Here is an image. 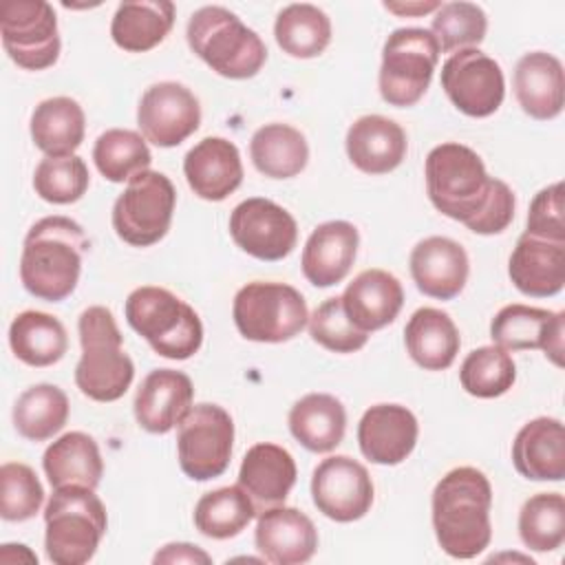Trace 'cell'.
Wrapping results in <instances>:
<instances>
[{"mask_svg":"<svg viewBox=\"0 0 565 565\" xmlns=\"http://www.w3.org/2000/svg\"><path fill=\"white\" fill-rule=\"evenodd\" d=\"M230 236L245 254L258 260H282L298 243V225L282 205L252 196L232 210Z\"/></svg>","mask_w":565,"mask_h":565,"instance_id":"5bb4252c","label":"cell"},{"mask_svg":"<svg viewBox=\"0 0 565 565\" xmlns=\"http://www.w3.org/2000/svg\"><path fill=\"white\" fill-rule=\"evenodd\" d=\"M298 477L296 461L289 450L278 444H254L238 470V486L249 494L256 510L282 505Z\"/></svg>","mask_w":565,"mask_h":565,"instance_id":"4316f807","label":"cell"},{"mask_svg":"<svg viewBox=\"0 0 565 565\" xmlns=\"http://www.w3.org/2000/svg\"><path fill=\"white\" fill-rule=\"evenodd\" d=\"M254 543L263 558L274 565H300L316 554L318 530L298 508L274 505L258 514Z\"/></svg>","mask_w":565,"mask_h":565,"instance_id":"ac0fdd59","label":"cell"},{"mask_svg":"<svg viewBox=\"0 0 565 565\" xmlns=\"http://www.w3.org/2000/svg\"><path fill=\"white\" fill-rule=\"evenodd\" d=\"M360 245L358 227L349 221L320 223L302 247V274L316 287H331L347 278Z\"/></svg>","mask_w":565,"mask_h":565,"instance_id":"cb8c5ba5","label":"cell"},{"mask_svg":"<svg viewBox=\"0 0 565 565\" xmlns=\"http://www.w3.org/2000/svg\"><path fill=\"white\" fill-rule=\"evenodd\" d=\"M0 516L11 523L33 519L44 501V488L31 466L7 461L0 468Z\"/></svg>","mask_w":565,"mask_h":565,"instance_id":"f6af8a7d","label":"cell"},{"mask_svg":"<svg viewBox=\"0 0 565 565\" xmlns=\"http://www.w3.org/2000/svg\"><path fill=\"white\" fill-rule=\"evenodd\" d=\"M512 84L521 110L532 119L547 121L563 113L565 75L561 60L552 53H525L514 66Z\"/></svg>","mask_w":565,"mask_h":565,"instance_id":"d4e9b609","label":"cell"},{"mask_svg":"<svg viewBox=\"0 0 565 565\" xmlns=\"http://www.w3.org/2000/svg\"><path fill=\"white\" fill-rule=\"evenodd\" d=\"M404 344L413 362L424 371H446L459 353L461 338L446 311L422 307L404 327Z\"/></svg>","mask_w":565,"mask_h":565,"instance_id":"f546056e","label":"cell"},{"mask_svg":"<svg viewBox=\"0 0 565 565\" xmlns=\"http://www.w3.org/2000/svg\"><path fill=\"white\" fill-rule=\"evenodd\" d=\"M177 190L172 181L157 170H143L132 177L113 205V230L132 247L159 243L172 223Z\"/></svg>","mask_w":565,"mask_h":565,"instance_id":"30bf717a","label":"cell"},{"mask_svg":"<svg viewBox=\"0 0 565 565\" xmlns=\"http://www.w3.org/2000/svg\"><path fill=\"white\" fill-rule=\"evenodd\" d=\"M519 536L534 552H554L565 541V499L561 492H539L519 512Z\"/></svg>","mask_w":565,"mask_h":565,"instance_id":"b9f144b4","label":"cell"},{"mask_svg":"<svg viewBox=\"0 0 565 565\" xmlns=\"http://www.w3.org/2000/svg\"><path fill=\"white\" fill-rule=\"evenodd\" d=\"M294 439L311 452H331L344 439L347 411L329 393H309L300 397L287 417Z\"/></svg>","mask_w":565,"mask_h":565,"instance_id":"1f68e13d","label":"cell"},{"mask_svg":"<svg viewBox=\"0 0 565 565\" xmlns=\"http://www.w3.org/2000/svg\"><path fill=\"white\" fill-rule=\"evenodd\" d=\"M124 313L128 324L168 360H188L203 344L199 313L170 289L143 285L128 294Z\"/></svg>","mask_w":565,"mask_h":565,"instance_id":"52a82bcc","label":"cell"},{"mask_svg":"<svg viewBox=\"0 0 565 565\" xmlns=\"http://www.w3.org/2000/svg\"><path fill=\"white\" fill-rule=\"evenodd\" d=\"M311 499L318 512L338 523L362 519L373 505L369 470L349 455L322 459L311 475Z\"/></svg>","mask_w":565,"mask_h":565,"instance_id":"9a60e30c","label":"cell"},{"mask_svg":"<svg viewBox=\"0 0 565 565\" xmlns=\"http://www.w3.org/2000/svg\"><path fill=\"white\" fill-rule=\"evenodd\" d=\"M514 380L516 364L512 355L497 344L470 351L459 369L461 388L481 399L501 397L512 388Z\"/></svg>","mask_w":565,"mask_h":565,"instance_id":"60d3db41","label":"cell"},{"mask_svg":"<svg viewBox=\"0 0 565 565\" xmlns=\"http://www.w3.org/2000/svg\"><path fill=\"white\" fill-rule=\"evenodd\" d=\"M411 276L424 296L452 300L466 287L470 263L466 249L446 236H428L411 252Z\"/></svg>","mask_w":565,"mask_h":565,"instance_id":"44dd1931","label":"cell"},{"mask_svg":"<svg viewBox=\"0 0 565 565\" xmlns=\"http://www.w3.org/2000/svg\"><path fill=\"white\" fill-rule=\"evenodd\" d=\"M238 333L252 342H287L309 322L302 294L285 282L254 280L243 285L232 302Z\"/></svg>","mask_w":565,"mask_h":565,"instance_id":"ba28073f","label":"cell"},{"mask_svg":"<svg viewBox=\"0 0 565 565\" xmlns=\"http://www.w3.org/2000/svg\"><path fill=\"white\" fill-rule=\"evenodd\" d=\"M234 422L218 404H194L177 430V455L185 477L210 481L221 477L232 459Z\"/></svg>","mask_w":565,"mask_h":565,"instance_id":"8fae6325","label":"cell"},{"mask_svg":"<svg viewBox=\"0 0 565 565\" xmlns=\"http://www.w3.org/2000/svg\"><path fill=\"white\" fill-rule=\"evenodd\" d=\"M183 174L196 196L223 201L243 183L241 152L225 137H205L188 150Z\"/></svg>","mask_w":565,"mask_h":565,"instance_id":"7402d4cb","label":"cell"},{"mask_svg":"<svg viewBox=\"0 0 565 565\" xmlns=\"http://www.w3.org/2000/svg\"><path fill=\"white\" fill-rule=\"evenodd\" d=\"M185 38L192 53L227 79H249L267 62L260 35L225 7L196 9L188 20Z\"/></svg>","mask_w":565,"mask_h":565,"instance_id":"5b68a950","label":"cell"},{"mask_svg":"<svg viewBox=\"0 0 565 565\" xmlns=\"http://www.w3.org/2000/svg\"><path fill=\"white\" fill-rule=\"evenodd\" d=\"M430 508L437 543L448 556L475 558L490 545L492 486L481 470L459 466L446 472L433 490Z\"/></svg>","mask_w":565,"mask_h":565,"instance_id":"6da1fadb","label":"cell"},{"mask_svg":"<svg viewBox=\"0 0 565 565\" xmlns=\"http://www.w3.org/2000/svg\"><path fill=\"white\" fill-rule=\"evenodd\" d=\"M152 563H212V558H210V554L207 552H203L199 545H192V543H168V545H163L157 554H154V558H152Z\"/></svg>","mask_w":565,"mask_h":565,"instance_id":"c3c4849f","label":"cell"},{"mask_svg":"<svg viewBox=\"0 0 565 565\" xmlns=\"http://www.w3.org/2000/svg\"><path fill=\"white\" fill-rule=\"evenodd\" d=\"M439 44L428 29H395L382 49L380 95L388 106H415L430 86L439 62Z\"/></svg>","mask_w":565,"mask_h":565,"instance_id":"9c48e42d","label":"cell"},{"mask_svg":"<svg viewBox=\"0 0 565 565\" xmlns=\"http://www.w3.org/2000/svg\"><path fill=\"white\" fill-rule=\"evenodd\" d=\"M508 276L525 296H556L565 285V243L543 241L523 232L510 254Z\"/></svg>","mask_w":565,"mask_h":565,"instance_id":"484cf974","label":"cell"},{"mask_svg":"<svg viewBox=\"0 0 565 565\" xmlns=\"http://www.w3.org/2000/svg\"><path fill=\"white\" fill-rule=\"evenodd\" d=\"M274 38L282 53L309 60L324 53L331 42V20L316 4H287L274 22Z\"/></svg>","mask_w":565,"mask_h":565,"instance_id":"8d00e7d4","label":"cell"},{"mask_svg":"<svg viewBox=\"0 0 565 565\" xmlns=\"http://www.w3.org/2000/svg\"><path fill=\"white\" fill-rule=\"evenodd\" d=\"M0 38L7 55L24 71H44L60 57L57 15L44 0L2 2Z\"/></svg>","mask_w":565,"mask_h":565,"instance_id":"7c38bea8","label":"cell"},{"mask_svg":"<svg viewBox=\"0 0 565 565\" xmlns=\"http://www.w3.org/2000/svg\"><path fill=\"white\" fill-rule=\"evenodd\" d=\"M192 397L194 386L185 373L174 369H154L137 388L132 404L135 419L143 430L166 435L188 415Z\"/></svg>","mask_w":565,"mask_h":565,"instance_id":"d6986e66","label":"cell"},{"mask_svg":"<svg viewBox=\"0 0 565 565\" xmlns=\"http://www.w3.org/2000/svg\"><path fill=\"white\" fill-rule=\"evenodd\" d=\"M349 161L364 174H388L406 157L404 128L384 115L358 117L347 130Z\"/></svg>","mask_w":565,"mask_h":565,"instance_id":"603a6c76","label":"cell"},{"mask_svg":"<svg viewBox=\"0 0 565 565\" xmlns=\"http://www.w3.org/2000/svg\"><path fill=\"white\" fill-rule=\"evenodd\" d=\"M68 419V397L55 384L29 386L13 406V426L29 441H46Z\"/></svg>","mask_w":565,"mask_h":565,"instance_id":"74e56055","label":"cell"},{"mask_svg":"<svg viewBox=\"0 0 565 565\" xmlns=\"http://www.w3.org/2000/svg\"><path fill=\"white\" fill-rule=\"evenodd\" d=\"M254 168L269 179H291L307 168L309 146L305 135L289 124H265L249 141Z\"/></svg>","mask_w":565,"mask_h":565,"instance_id":"e575fe53","label":"cell"},{"mask_svg":"<svg viewBox=\"0 0 565 565\" xmlns=\"http://www.w3.org/2000/svg\"><path fill=\"white\" fill-rule=\"evenodd\" d=\"M137 124L146 141L159 148H174L199 130L201 104L188 86L157 82L139 99Z\"/></svg>","mask_w":565,"mask_h":565,"instance_id":"2e32d148","label":"cell"},{"mask_svg":"<svg viewBox=\"0 0 565 565\" xmlns=\"http://www.w3.org/2000/svg\"><path fill=\"white\" fill-rule=\"evenodd\" d=\"M44 550L55 565L88 563L108 527V516L102 499L93 488L62 486L44 508Z\"/></svg>","mask_w":565,"mask_h":565,"instance_id":"8992f818","label":"cell"},{"mask_svg":"<svg viewBox=\"0 0 565 565\" xmlns=\"http://www.w3.org/2000/svg\"><path fill=\"white\" fill-rule=\"evenodd\" d=\"M31 139L46 157H68L84 141L86 117L73 97H49L31 113Z\"/></svg>","mask_w":565,"mask_h":565,"instance_id":"d6a6232c","label":"cell"},{"mask_svg":"<svg viewBox=\"0 0 565 565\" xmlns=\"http://www.w3.org/2000/svg\"><path fill=\"white\" fill-rule=\"evenodd\" d=\"M172 24L174 4L168 0L121 2L110 22V38L128 53H146L166 40Z\"/></svg>","mask_w":565,"mask_h":565,"instance_id":"836d02e7","label":"cell"},{"mask_svg":"<svg viewBox=\"0 0 565 565\" xmlns=\"http://www.w3.org/2000/svg\"><path fill=\"white\" fill-rule=\"evenodd\" d=\"M426 192L435 210L463 223L468 230L481 218L499 188L501 179L486 172L481 157L457 141L435 146L424 163Z\"/></svg>","mask_w":565,"mask_h":565,"instance_id":"3957f363","label":"cell"},{"mask_svg":"<svg viewBox=\"0 0 565 565\" xmlns=\"http://www.w3.org/2000/svg\"><path fill=\"white\" fill-rule=\"evenodd\" d=\"M340 298L349 320L369 333L397 318L404 305V289L391 271L364 269L347 285Z\"/></svg>","mask_w":565,"mask_h":565,"instance_id":"f1b7e54d","label":"cell"},{"mask_svg":"<svg viewBox=\"0 0 565 565\" xmlns=\"http://www.w3.org/2000/svg\"><path fill=\"white\" fill-rule=\"evenodd\" d=\"M90 183L88 168L82 157H44L33 172L35 194L55 205H68L79 201Z\"/></svg>","mask_w":565,"mask_h":565,"instance_id":"ee69618b","label":"cell"},{"mask_svg":"<svg viewBox=\"0 0 565 565\" xmlns=\"http://www.w3.org/2000/svg\"><path fill=\"white\" fill-rule=\"evenodd\" d=\"M42 468L53 488L84 486L95 490L104 475L99 446L82 430H71L55 439L44 450Z\"/></svg>","mask_w":565,"mask_h":565,"instance_id":"4dcf8cb0","label":"cell"},{"mask_svg":"<svg viewBox=\"0 0 565 565\" xmlns=\"http://www.w3.org/2000/svg\"><path fill=\"white\" fill-rule=\"evenodd\" d=\"M256 505L241 486H225L205 492L194 505V527L216 541L241 534L256 516Z\"/></svg>","mask_w":565,"mask_h":565,"instance_id":"f35d334b","label":"cell"},{"mask_svg":"<svg viewBox=\"0 0 565 565\" xmlns=\"http://www.w3.org/2000/svg\"><path fill=\"white\" fill-rule=\"evenodd\" d=\"M82 355L75 384L93 402H117L130 388L135 364L124 351V338L110 309L93 305L77 320Z\"/></svg>","mask_w":565,"mask_h":565,"instance_id":"277c9868","label":"cell"},{"mask_svg":"<svg viewBox=\"0 0 565 565\" xmlns=\"http://www.w3.org/2000/svg\"><path fill=\"white\" fill-rule=\"evenodd\" d=\"M88 247L84 227L73 218L53 214L35 221L24 236L20 256L24 289L46 302L68 298L79 282Z\"/></svg>","mask_w":565,"mask_h":565,"instance_id":"7a4b0ae2","label":"cell"},{"mask_svg":"<svg viewBox=\"0 0 565 565\" xmlns=\"http://www.w3.org/2000/svg\"><path fill=\"white\" fill-rule=\"evenodd\" d=\"M93 161L102 177L124 183L143 170H150V148L143 135L128 128H110L102 132L93 146Z\"/></svg>","mask_w":565,"mask_h":565,"instance_id":"ab89813d","label":"cell"},{"mask_svg":"<svg viewBox=\"0 0 565 565\" xmlns=\"http://www.w3.org/2000/svg\"><path fill=\"white\" fill-rule=\"evenodd\" d=\"M9 347L13 355L29 366H51L68 349L64 324L44 311H22L9 327Z\"/></svg>","mask_w":565,"mask_h":565,"instance_id":"d590c367","label":"cell"},{"mask_svg":"<svg viewBox=\"0 0 565 565\" xmlns=\"http://www.w3.org/2000/svg\"><path fill=\"white\" fill-rule=\"evenodd\" d=\"M441 88L457 110L468 117H488L505 97V79L497 60L479 49L452 53L441 66Z\"/></svg>","mask_w":565,"mask_h":565,"instance_id":"4fadbf2b","label":"cell"},{"mask_svg":"<svg viewBox=\"0 0 565 565\" xmlns=\"http://www.w3.org/2000/svg\"><path fill=\"white\" fill-rule=\"evenodd\" d=\"M525 234L565 243V221H563V183L556 181L543 188L530 203Z\"/></svg>","mask_w":565,"mask_h":565,"instance_id":"7dc6e473","label":"cell"},{"mask_svg":"<svg viewBox=\"0 0 565 565\" xmlns=\"http://www.w3.org/2000/svg\"><path fill=\"white\" fill-rule=\"evenodd\" d=\"M488 31V18L475 2H446L435 11L430 33L435 35L439 51L457 53L463 49H477Z\"/></svg>","mask_w":565,"mask_h":565,"instance_id":"7bdbcfd3","label":"cell"},{"mask_svg":"<svg viewBox=\"0 0 565 565\" xmlns=\"http://www.w3.org/2000/svg\"><path fill=\"white\" fill-rule=\"evenodd\" d=\"M307 324L313 342H318L320 347L333 353H355L369 340V333L358 329L349 320L340 296H333L320 302L316 311L309 316Z\"/></svg>","mask_w":565,"mask_h":565,"instance_id":"bcb514c9","label":"cell"},{"mask_svg":"<svg viewBox=\"0 0 565 565\" xmlns=\"http://www.w3.org/2000/svg\"><path fill=\"white\" fill-rule=\"evenodd\" d=\"M490 338L505 351L541 349L556 366H563L565 313L527 305H505L490 322Z\"/></svg>","mask_w":565,"mask_h":565,"instance_id":"e0dca14e","label":"cell"},{"mask_svg":"<svg viewBox=\"0 0 565 565\" xmlns=\"http://www.w3.org/2000/svg\"><path fill=\"white\" fill-rule=\"evenodd\" d=\"M512 463L530 481H563L565 428L556 417H536L523 424L512 441Z\"/></svg>","mask_w":565,"mask_h":565,"instance_id":"83f0119b","label":"cell"},{"mask_svg":"<svg viewBox=\"0 0 565 565\" xmlns=\"http://www.w3.org/2000/svg\"><path fill=\"white\" fill-rule=\"evenodd\" d=\"M419 435L417 417L402 404H375L358 424L362 455L380 466L402 463L415 448Z\"/></svg>","mask_w":565,"mask_h":565,"instance_id":"ffe728a7","label":"cell"},{"mask_svg":"<svg viewBox=\"0 0 565 565\" xmlns=\"http://www.w3.org/2000/svg\"><path fill=\"white\" fill-rule=\"evenodd\" d=\"M441 2H384V9L395 15H424L437 11Z\"/></svg>","mask_w":565,"mask_h":565,"instance_id":"681fc988","label":"cell"}]
</instances>
